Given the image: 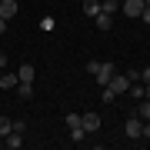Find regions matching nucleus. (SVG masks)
<instances>
[{
	"instance_id": "obj_1",
	"label": "nucleus",
	"mask_w": 150,
	"mask_h": 150,
	"mask_svg": "<svg viewBox=\"0 0 150 150\" xmlns=\"http://www.w3.org/2000/svg\"><path fill=\"white\" fill-rule=\"evenodd\" d=\"M87 70L97 77V87H107V83L113 80V74H117L110 60H107V64H100V60H87Z\"/></svg>"
},
{
	"instance_id": "obj_2",
	"label": "nucleus",
	"mask_w": 150,
	"mask_h": 150,
	"mask_svg": "<svg viewBox=\"0 0 150 150\" xmlns=\"http://www.w3.org/2000/svg\"><path fill=\"white\" fill-rule=\"evenodd\" d=\"M144 7H147L144 0H123V4H120V10L127 13L130 20H140V13H144Z\"/></svg>"
},
{
	"instance_id": "obj_3",
	"label": "nucleus",
	"mask_w": 150,
	"mask_h": 150,
	"mask_svg": "<svg viewBox=\"0 0 150 150\" xmlns=\"http://www.w3.org/2000/svg\"><path fill=\"white\" fill-rule=\"evenodd\" d=\"M130 83H134V80H130L127 74H113V80H110L107 87H110V90H113V93L120 97V93H127V90H130Z\"/></svg>"
},
{
	"instance_id": "obj_4",
	"label": "nucleus",
	"mask_w": 150,
	"mask_h": 150,
	"mask_svg": "<svg viewBox=\"0 0 150 150\" xmlns=\"http://www.w3.org/2000/svg\"><path fill=\"white\" fill-rule=\"evenodd\" d=\"M123 130H127V137H130V140H140V137H144V120L134 113V117L127 120V127H123Z\"/></svg>"
},
{
	"instance_id": "obj_5",
	"label": "nucleus",
	"mask_w": 150,
	"mask_h": 150,
	"mask_svg": "<svg viewBox=\"0 0 150 150\" xmlns=\"http://www.w3.org/2000/svg\"><path fill=\"white\" fill-rule=\"evenodd\" d=\"M17 10H20V4H17V0H0V17H4V20H13Z\"/></svg>"
},
{
	"instance_id": "obj_6",
	"label": "nucleus",
	"mask_w": 150,
	"mask_h": 150,
	"mask_svg": "<svg viewBox=\"0 0 150 150\" xmlns=\"http://www.w3.org/2000/svg\"><path fill=\"white\" fill-rule=\"evenodd\" d=\"M80 123H83V130H87V134L100 130V117H97V113H80Z\"/></svg>"
},
{
	"instance_id": "obj_7",
	"label": "nucleus",
	"mask_w": 150,
	"mask_h": 150,
	"mask_svg": "<svg viewBox=\"0 0 150 150\" xmlns=\"http://www.w3.org/2000/svg\"><path fill=\"white\" fill-rule=\"evenodd\" d=\"M4 147H10V150H17V147H23V134H20V130H10V134L4 137Z\"/></svg>"
},
{
	"instance_id": "obj_8",
	"label": "nucleus",
	"mask_w": 150,
	"mask_h": 150,
	"mask_svg": "<svg viewBox=\"0 0 150 150\" xmlns=\"http://www.w3.org/2000/svg\"><path fill=\"white\" fill-rule=\"evenodd\" d=\"M17 77H20V83H33V77H37V70H33L30 64H23L20 70H17Z\"/></svg>"
},
{
	"instance_id": "obj_9",
	"label": "nucleus",
	"mask_w": 150,
	"mask_h": 150,
	"mask_svg": "<svg viewBox=\"0 0 150 150\" xmlns=\"http://www.w3.org/2000/svg\"><path fill=\"white\" fill-rule=\"evenodd\" d=\"M93 20H97V27H100V30H110V27H113V13H103V10H100Z\"/></svg>"
},
{
	"instance_id": "obj_10",
	"label": "nucleus",
	"mask_w": 150,
	"mask_h": 150,
	"mask_svg": "<svg viewBox=\"0 0 150 150\" xmlns=\"http://www.w3.org/2000/svg\"><path fill=\"white\" fill-rule=\"evenodd\" d=\"M83 13L87 17H97V13H100V0H83Z\"/></svg>"
},
{
	"instance_id": "obj_11",
	"label": "nucleus",
	"mask_w": 150,
	"mask_h": 150,
	"mask_svg": "<svg viewBox=\"0 0 150 150\" xmlns=\"http://www.w3.org/2000/svg\"><path fill=\"white\" fill-rule=\"evenodd\" d=\"M20 83V77L17 74H4V80H0V90H10V87H17Z\"/></svg>"
},
{
	"instance_id": "obj_12",
	"label": "nucleus",
	"mask_w": 150,
	"mask_h": 150,
	"mask_svg": "<svg viewBox=\"0 0 150 150\" xmlns=\"http://www.w3.org/2000/svg\"><path fill=\"white\" fill-rule=\"evenodd\" d=\"M134 113H137V117H140V120H150V100H140Z\"/></svg>"
},
{
	"instance_id": "obj_13",
	"label": "nucleus",
	"mask_w": 150,
	"mask_h": 150,
	"mask_svg": "<svg viewBox=\"0 0 150 150\" xmlns=\"http://www.w3.org/2000/svg\"><path fill=\"white\" fill-rule=\"evenodd\" d=\"M10 130H13V120L0 113V137H7V134H10Z\"/></svg>"
},
{
	"instance_id": "obj_14",
	"label": "nucleus",
	"mask_w": 150,
	"mask_h": 150,
	"mask_svg": "<svg viewBox=\"0 0 150 150\" xmlns=\"http://www.w3.org/2000/svg\"><path fill=\"white\" fill-rule=\"evenodd\" d=\"M17 93H20L23 100H30L33 97V83H17Z\"/></svg>"
},
{
	"instance_id": "obj_15",
	"label": "nucleus",
	"mask_w": 150,
	"mask_h": 150,
	"mask_svg": "<svg viewBox=\"0 0 150 150\" xmlns=\"http://www.w3.org/2000/svg\"><path fill=\"white\" fill-rule=\"evenodd\" d=\"M100 10H103V13H117V10H120V4H117V0H103Z\"/></svg>"
},
{
	"instance_id": "obj_16",
	"label": "nucleus",
	"mask_w": 150,
	"mask_h": 150,
	"mask_svg": "<svg viewBox=\"0 0 150 150\" xmlns=\"http://www.w3.org/2000/svg\"><path fill=\"white\" fill-rule=\"evenodd\" d=\"M64 120H67V127H70V130H74V127H83V123H80V113H67Z\"/></svg>"
},
{
	"instance_id": "obj_17",
	"label": "nucleus",
	"mask_w": 150,
	"mask_h": 150,
	"mask_svg": "<svg viewBox=\"0 0 150 150\" xmlns=\"http://www.w3.org/2000/svg\"><path fill=\"white\" fill-rule=\"evenodd\" d=\"M83 137H87V130H83V127H74V130H70V140H74V144H80Z\"/></svg>"
},
{
	"instance_id": "obj_18",
	"label": "nucleus",
	"mask_w": 150,
	"mask_h": 150,
	"mask_svg": "<svg viewBox=\"0 0 150 150\" xmlns=\"http://www.w3.org/2000/svg\"><path fill=\"white\" fill-rule=\"evenodd\" d=\"M127 93H134V100H144V87H137V83H130Z\"/></svg>"
},
{
	"instance_id": "obj_19",
	"label": "nucleus",
	"mask_w": 150,
	"mask_h": 150,
	"mask_svg": "<svg viewBox=\"0 0 150 150\" xmlns=\"http://www.w3.org/2000/svg\"><path fill=\"white\" fill-rule=\"evenodd\" d=\"M100 97H103V103H113V100H117V93H113L110 87H103V93H100Z\"/></svg>"
},
{
	"instance_id": "obj_20",
	"label": "nucleus",
	"mask_w": 150,
	"mask_h": 150,
	"mask_svg": "<svg viewBox=\"0 0 150 150\" xmlns=\"http://www.w3.org/2000/svg\"><path fill=\"white\" fill-rule=\"evenodd\" d=\"M140 80H144V83H147V80H150V64H147V67H144V70H140Z\"/></svg>"
},
{
	"instance_id": "obj_21",
	"label": "nucleus",
	"mask_w": 150,
	"mask_h": 150,
	"mask_svg": "<svg viewBox=\"0 0 150 150\" xmlns=\"http://www.w3.org/2000/svg\"><path fill=\"white\" fill-rule=\"evenodd\" d=\"M140 20H144V23H150V7H144V13H140Z\"/></svg>"
},
{
	"instance_id": "obj_22",
	"label": "nucleus",
	"mask_w": 150,
	"mask_h": 150,
	"mask_svg": "<svg viewBox=\"0 0 150 150\" xmlns=\"http://www.w3.org/2000/svg\"><path fill=\"white\" fill-rule=\"evenodd\" d=\"M144 137L150 140V120H144Z\"/></svg>"
},
{
	"instance_id": "obj_23",
	"label": "nucleus",
	"mask_w": 150,
	"mask_h": 150,
	"mask_svg": "<svg viewBox=\"0 0 150 150\" xmlns=\"http://www.w3.org/2000/svg\"><path fill=\"white\" fill-rule=\"evenodd\" d=\"M144 100H150V80H147V87H144Z\"/></svg>"
},
{
	"instance_id": "obj_24",
	"label": "nucleus",
	"mask_w": 150,
	"mask_h": 150,
	"mask_svg": "<svg viewBox=\"0 0 150 150\" xmlns=\"http://www.w3.org/2000/svg\"><path fill=\"white\" fill-rule=\"evenodd\" d=\"M0 33H7V20H4V17H0Z\"/></svg>"
},
{
	"instance_id": "obj_25",
	"label": "nucleus",
	"mask_w": 150,
	"mask_h": 150,
	"mask_svg": "<svg viewBox=\"0 0 150 150\" xmlns=\"http://www.w3.org/2000/svg\"><path fill=\"white\" fill-rule=\"evenodd\" d=\"M4 67H7V57H4V54H0V70H4Z\"/></svg>"
},
{
	"instance_id": "obj_26",
	"label": "nucleus",
	"mask_w": 150,
	"mask_h": 150,
	"mask_svg": "<svg viewBox=\"0 0 150 150\" xmlns=\"http://www.w3.org/2000/svg\"><path fill=\"white\" fill-rule=\"evenodd\" d=\"M144 4H147V7H150V0H144Z\"/></svg>"
},
{
	"instance_id": "obj_27",
	"label": "nucleus",
	"mask_w": 150,
	"mask_h": 150,
	"mask_svg": "<svg viewBox=\"0 0 150 150\" xmlns=\"http://www.w3.org/2000/svg\"><path fill=\"white\" fill-rule=\"evenodd\" d=\"M0 144H4V137H0Z\"/></svg>"
}]
</instances>
